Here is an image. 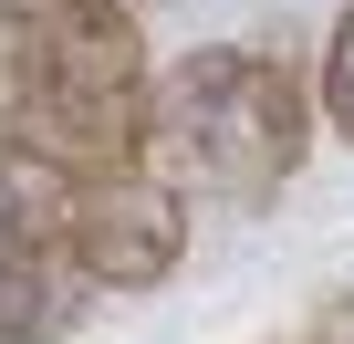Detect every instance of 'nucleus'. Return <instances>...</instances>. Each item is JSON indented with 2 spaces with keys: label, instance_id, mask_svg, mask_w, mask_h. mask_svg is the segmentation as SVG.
I'll list each match as a JSON object with an SVG mask.
<instances>
[{
  "label": "nucleus",
  "instance_id": "obj_1",
  "mask_svg": "<svg viewBox=\"0 0 354 344\" xmlns=\"http://www.w3.org/2000/svg\"><path fill=\"white\" fill-rule=\"evenodd\" d=\"M0 136L63 178L146 167V32L115 0H63L0 53Z\"/></svg>",
  "mask_w": 354,
  "mask_h": 344
},
{
  "label": "nucleus",
  "instance_id": "obj_2",
  "mask_svg": "<svg viewBox=\"0 0 354 344\" xmlns=\"http://www.w3.org/2000/svg\"><path fill=\"white\" fill-rule=\"evenodd\" d=\"M146 146L167 167H188L198 188L261 209L271 188H292V167L313 146V105H302L292 63H271L250 42H209V53H177L167 73H146Z\"/></svg>",
  "mask_w": 354,
  "mask_h": 344
},
{
  "label": "nucleus",
  "instance_id": "obj_3",
  "mask_svg": "<svg viewBox=\"0 0 354 344\" xmlns=\"http://www.w3.org/2000/svg\"><path fill=\"white\" fill-rule=\"evenodd\" d=\"M63 261L84 292H156L188 261V188L156 167H115V178H73L63 209Z\"/></svg>",
  "mask_w": 354,
  "mask_h": 344
},
{
  "label": "nucleus",
  "instance_id": "obj_4",
  "mask_svg": "<svg viewBox=\"0 0 354 344\" xmlns=\"http://www.w3.org/2000/svg\"><path fill=\"white\" fill-rule=\"evenodd\" d=\"M73 292H84L73 261H63L53 240H32L11 209H0V344H63V334L84 323Z\"/></svg>",
  "mask_w": 354,
  "mask_h": 344
},
{
  "label": "nucleus",
  "instance_id": "obj_5",
  "mask_svg": "<svg viewBox=\"0 0 354 344\" xmlns=\"http://www.w3.org/2000/svg\"><path fill=\"white\" fill-rule=\"evenodd\" d=\"M313 94H323V125L354 146V0L333 11V42H323V84H313Z\"/></svg>",
  "mask_w": 354,
  "mask_h": 344
},
{
  "label": "nucleus",
  "instance_id": "obj_6",
  "mask_svg": "<svg viewBox=\"0 0 354 344\" xmlns=\"http://www.w3.org/2000/svg\"><path fill=\"white\" fill-rule=\"evenodd\" d=\"M42 11H63V0H0V32H21V21H42Z\"/></svg>",
  "mask_w": 354,
  "mask_h": 344
},
{
  "label": "nucleus",
  "instance_id": "obj_7",
  "mask_svg": "<svg viewBox=\"0 0 354 344\" xmlns=\"http://www.w3.org/2000/svg\"><path fill=\"white\" fill-rule=\"evenodd\" d=\"M115 11H156V0H115Z\"/></svg>",
  "mask_w": 354,
  "mask_h": 344
}]
</instances>
